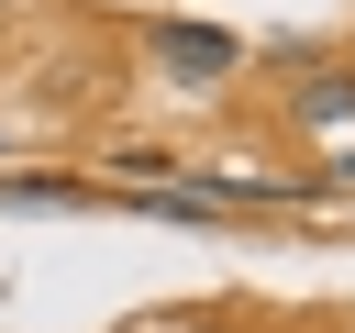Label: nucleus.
Listing matches in <instances>:
<instances>
[{
    "instance_id": "4",
    "label": "nucleus",
    "mask_w": 355,
    "mask_h": 333,
    "mask_svg": "<svg viewBox=\"0 0 355 333\" xmlns=\"http://www.w3.org/2000/svg\"><path fill=\"white\" fill-rule=\"evenodd\" d=\"M333 189H355V155H333Z\"/></svg>"
},
{
    "instance_id": "3",
    "label": "nucleus",
    "mask_w": 355,
    "mask_h": 333,
    "mask_svg": "<svg viewBox=\"0 0 355 333\" xmlns=\"http://www.w3.org/2000/svg\"><path fill=\"white\" fill-rule=\"evenodd\" d=\"M300 111H311V122H344V111H355V78H311Z\"/></svg>"
},
{
    "instance_id": "2",
    "label": "nucleus",
    "mask_w": 355,
    "mask_h": 333,
    "mask_svg": "<svg viewBox=\"0 0 355 333\" xmlns=\"http://www.w3.org/2000/svg\"><path fill=\"white\" fill-rule=\"evenodd\" d=\"M0 200L11 211H89L100 189H78V178H0Z\"/></svg>"
},
{
    "instance_id": "1",
    "label": "nucleus",
    "mask_w": 355,
    "mask_h": 333,
    "mask_svg": "<svg viewBox=\"0 0 355 333\" xmlns=\"http://www.w3.org/2000/svg\"><path fill=\"white\" fill-rule=\"evenodd\" d=\"M144 56H155L178 89H211V78H233V67H244V44H233L222 22H144Z\"/></svg>"
}]
</instances>
